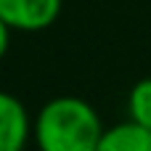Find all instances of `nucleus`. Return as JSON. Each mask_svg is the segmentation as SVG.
<instances>
[{"label": "nucleus", "instance_id": "nucleus-2", "mask_svg": "<svg viewBox=\"0 0 151 151\" xmlns=\"http://www.w3.org/2000/svg\"><path fill=\"white\" fill-rule=\"evenodd\" d=\"M64 0H0V19L19 32H42L61 16Z\"/></svg>", "mask_w": 151, "mask_h": 151}, {"label": "nucleus", "instance_id": "nucleus-1", "mask_svg": "<svg viewBox=\"0 0 151 151\" xmlns=\"http://www.w3.org/2000/svg\"><path fill=\"white\" fill-rule=\"evenodd\" d=\"M104 130L98 111L80 96L50 98L32 122L40 151H98Z\"/></svg>", "mask_w": 151, "mask_h": 151}, {"label": "nucleus", "instance_id": "nucleus-4", "mask_svg": "<svg viewBox=\"0 0 151 151\" xmlns=\"http://www.w3.org/2000/svg\"><path fill=\"white\" fill-rule=\"evenodd\" d=\"M98 151H151V130L127 119L104 130Z\"/></svg>", "mask_w": 151, "mask_h": 151}, {"label": "nucleus", "instance_id": "nucleus-3", "mask_svg": "<svg viewBox=\"0 0 151 151\" xmlns=\"http://www.w3.org/2000/svg\"><path fill=\"white\" fill-rule=\"evenodd\" d=\"M32 135V119L27 106L13 96L0 90V151H24Z\"/></svg>", "mask_w": 151, "mask_h": 151}, {"label": "nucleus", "instance_id": "nucleus-5", "mask_svg": "<svg viewBox=\"0 0 151 151\" xmlns=\"http://www.w3.org/2000/svg\"><path fill=\"white\" fill-rule=\"evenodd\" d=\"M127 114L133 122L151 130V77L138 80L127 93Z\"/></svg>", "mask_w": 151, "mask_h": 151}, {"label": "nucleus", "instance_id": "nucleus-6", "mask_svg": "<svg viewBox=\"0 0 151 151\" xmlns=\"http://www.w3.org/2000/svg\"><path fill=\"white\" fill-rule=\"evenodd\" d=\"M8 45H11V27L0 19V61L5 58V53H8Z\"/></svg>", "mask_w": 151, "mask_h": 151}]
</instances>
